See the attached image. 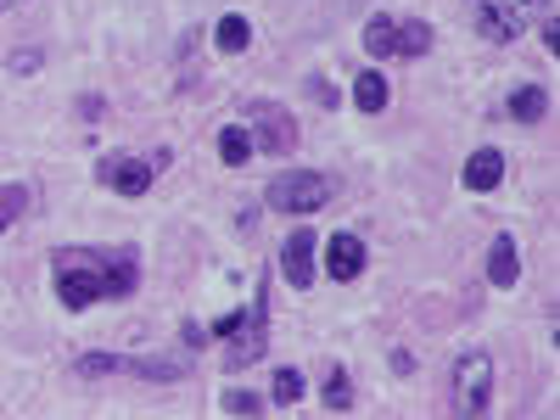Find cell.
I'll list each match as a JSON object with an SVG mask.
<instances>
[{
	"label": "cell",
	"mask_w": 560,
	"mask_h": 420,
	"mask_svg": "<svg viewBox=\"0 0 560 420\" xmlns=\"http://www.w3.org/2000/svg\"><path fill=\"white\" fill-rule=\"evenodd\" d=\"M51 275H57V303L84 314L102 298H113V303L135 298L140 258H135V247H57Z\"/></svg>",
	"instance_id": "1"
},
{
	"label": "cell",
	"mask_w": 560,
	"mask_h": 420,
	"mask_svg": "<svg viewBox=\"0 0 560 420\" xmlns=\"http://www.w3.org/2000/svg\"><path fill=\"white\" fill-rule=\"evenodd\" d=\"M364 51L376 62H420L432 51V23H420V18H370L364 23Z\"/></svg>",
	"instance_id": "2"
},
{
	"label": "cell",
	"mask_w": 560,
	"mask_h": 420,
	"mask_svg": "<svg viewBox=\"0 0 560 420\" xmlns=\"http://www.w3.org/2000/svg\"><path fill=\"white\" fill-rule=\"evenodd\" d=\"M269 208L275 213H287V219H308V213H319L325 202L337 197V185H331V174H319V168H287V174H275L269 179Z\"/></svg>",
	"instance_id": "3"
},
{
	"label": "cell",
	"mask_w": 560,
	"mask_h": 420,
	"mask_svg": "<svg viewBox=\"0 0 560 420\" xmlns=\"http://www.w3.org/2000/svg\"><path fill=\"white\" fill-rule=\"evenodd\" d=\"M538 18V0H471V28L488 45H510L522 39Z\"/></svg>",
	"instance_id": "4"
},
{
	"label": "cell",
	"mask_w": 560,
	"mask_h": 420,
	"mask_svg": "<svg viewBox=\"0 0 560 420\" xmlns=\"http://www.w3.org/2000/svg\"><path fill=\"white\" fill-rule=\"evenodd\" d=\"M269 287H264V275H258V298L242 308V325L230 331L224 342H230V353H224V364L230 370H247V364H258L264 359V348H269Z\"/></svg>",
	"instance_id": "5"
},
{
	"label": "cell",
	"mask_w": 560,
	"mask_h": 420,
	"mask_svg": "<svg viewBox=\"0 0 560 420\" xmlns=\"http://www.w3.org/2000/svg\"><path fill=\"white\" fill-rule=\"evenodd\" d=\"M488 404H493V359L471 348L454 359V415H488Z\"/></svg>",
	"instance_id": "6"
},
{
	"label": "cell",
	"mask_w": 560,
	"mask_h": 420,
	"mask_svg": "<svg viewBox=\"0 0 560 420\" xmlns=\"http://www.w3.org/2000/svg\"><path fill=\"white\" fill-rule=\"evenodd\" d=\"M247 135H253V152H264V158H280V152H292L298 147V124H292V113L280 107V102H247Z\"/></svg>",
	"instance_id": "7"
},
{
	"label": "cell",
	"mask_w": 560,
	"mask_h": 420,
	"mask_svg": "<svg viewBox=\"0 0 560 420\" xmlns=\"http://www.w3.org/2000/svg\"><path fill=\"white\" fill-rule=\"evenodd\" d=\"M314 269H319V236L303 224V230H292V236L280 242V275H287V287L308 292L314 287Z\"/></svg>",
	"instance_id": "8"
},
{
	"label": "cell",
	"mask_w": 560,
	"mask_h": 420,
	"mask_svg": "<svg viewBox=\"0 0 560 420\" xmlns=\"http://www.w3.org/2000/svg\"><path fill=\"white\" fill-rule=\"evenodd\" d=\"M96 179L102 185H113L118 197H147L152 191V179H158V168H152V158H102L96 163Z\"/></svg>",
	"instance_id": "9"
},
{
	"label": "cell",
	"mask_w": 560,
	"mask_h": 420,
	"mask_svg": "<svg viewBox=\"0 0 560 420\" xmlns=\"http://www.w3.org/2000/svg\"><path fill=\"white\" fill-rule=\"evenodd\" d=\"M319 247H325V275L342 280V287H348V280H359L364 264H370V253H364V242L353 236V230H337V236H325Z\"/></svg>",
	"instance_id": "10"
},
{
	"label": "cell",
	"mask_w": 560,
	"mask_h": 420,
	"mask_svg": "<svg viewBox=\"0 0 560 420\" xmlns=\"http://www.w3.org/2000/svg\"><path fill=\"white\" fill-rule=\"evenodd\" d=\"M499 179H504V152H493V147L471 152V158H465V168H459V185H465V191H477V197L499 191Z\"/></svg>",
	"instance_id": "11"
},
{
	"label": "cell",
	"mask_w": 560,
	"mask_h": 420,
	"mask_svg": "<svg viewBox=\"0 0 560 420\" xmlns=\"http://www.w3.org/2000/svg\"><path fill=\"white\" fill-rule=\"evenodd\" d=\"M516 280H522V253H516V242L493 236V247H488V287H516Z\"/></svg>",
	"instance_id": "12"
},
{
	"label": "cell",
	"mask_w": 560,
	"mask_h": 420,
	"mask_svg": "<svg viewBox=\"0 0 560 420\" xmlns=\"http://www.w3.org/2000/svg\"><path fill=\"white\" fill-rule=\"evenodd\" d=\"M504 107H510V118H516V124H538L549 113V90L544 84H516Z\"/></svg>",
	"instance_id": "13"
},
{
	"label": "cell",
	"mask_w": 560,
	"mask_h": 420,
	"mask_svg": "<svg viewBox=\"0 0 560 420\" xmlns=\"http://www.w3.org/2000/svg\"><path fill=\"white\" fill-rule=\"evenodd\" d=\"M353 107H359V113H370V118L387 113V79H382L376 68H364V73L353 79Z\"/></svg>",
	"instance_id": "14"
},
{
	"label": "cell",
	"mask_w": 560,
	"mask_h": 420,
	"mask_svg": "<svg viewBox=\"0 0 560 420\" xmlns=\"http://www.w3.org/2000/svg\"><path fill=\"white\" fill-rule=\"evenodd\" d=\"M213 45L224 57H242L247 45H253V23L242 18V12H230V18H219V28H213Z\"/></svg>",
	"instance_id": "15"
},
{
	"label": "cell",
	"mask_w": 560,
	"mask_h": 420,
	"mask_svg": "<svg viewBox=\"0 0 560 420\" xmlns=\"http://www.w3.org/2000/svg\"><path fill=\"white\" fill-rule=\"evenodd\" d=\"M219 158H224L230 168L253 163V135H247V124H230V129H219Z\"/></svg>",
	"instance_id": "16"
},
{
	"label": "cell",
	"mask_w": 560,
	"mask_h": 420,
	"mask_svg": "<svg viewBox=\"0 0 560 420\" xmlns=\"http://www.w3.org/2000/svg\"><path fill=\"white\" fill-rule=\"evenodd\" d=\"M28 202H34L28 185H0V236H7V230L28 213Z\"/></svg>",
	"instance_id": "17"
},
{
	"label": "cell",
	"mask_w": 560,
	"mask_h": 420,
	"mask_svg": "<svg viewBox=\"0 0 560 420\" xmlns=\"http://www.w3.org/2000/svg\"><path fill=\"white\" fill-rule=\"evenodd\" d=\"M303 376L298 370H275V387H269V404H280V409H292V404H303Z\"/></svg>",
	"instance_id": "18"
},
{
	"label": "cell",
	"mask_w": 560,
	"mask_h": 420,
	"mask_svg": "<svg viewBox=\"0 0 560 420\" xmlns=\"http://www.w3.org/2000/svg\"><path fill=\"white\" fill-rule=\"evenodd\" d=\"M353 404V382H348V370H331L325 376V409H348Z\"/></svg>",
	"instance_id": "19"
},
{
	"label": "cell",
	"mask_w": 560,
	"mask_h": 420,
	"mask_svg": "<svg viewBox=\"0 0 560 420\" xmlns=\"http://www.w3.org/2000/svg\"><path fill=\"white\" fill-rule=\"evenodd\" d=\"M219 404H224V415H264V398H258V393H247V387H230Z\"/></svg>",
	"instance_id": "20"
},
{
	"label": "cell",
	"mask_w": 560,
	"mask_h": 420,
	"mask_svg": "<svg viewBox=\"0 0 560 420\" xmlns=\"http://www.w3.org/2000/svg\"><path fill=\"white\" fill-rule=\"evenodd\" d=\"M39 62H45V57L23 45V51H12V62H7V68H12V73H39Z\"/></svg>",
	"instance_id": "21"
},
{
	"label": "cell",
	"mask_w": 560,
	"mask_h": 420,
	"mask_svg": "<svg viewBox=\"0 0 560 420\" xmlns=\"http://www.w3.org/2000/svg\"><path fill=\"white\" fill-rule=\"evenodd\" d=\"M308 96H314L319 107H337V102H342V96H337V90L325 84V79H308Z\"/></svg>",
	"instance_id": "22"
},
{
	"label": "cell",
	"mask_w": 560,
	"mask_h": 420,
	"mask_svg": "<svg viewBox=\"0 0 560 420\" xmlns=\"http://www.w3.org/2000/svg\"><path fill=\"white\" fill-rule=\"evenodd\" d=\"M79 113H84V118H90V124H96V118H102V113H107V102H102V96H84V102H79Z\"/></svg>",
	"instance_id": "23"
},
{
	"label": "cell",
	"mask_w": 560,
	"mask_h": 420,
	"mask_svg": "<svg viewBox=\"0 0 560 420\" xmlns=\"http://www.w3.org/2000/svg\"><path fill=\"white\" fill-rule=\"evenodd\" d=\"M242 325V314H224V319H213V337H230Z\"/></svg>",
	"instance_id": "24"
},
{
	"label": "cell",
	"mask_w": 560,
	"mask_h": 420,
	"mask_svg": "<svg viewBox=\"0 0 560 420\" xmlns=\"http://www.w3.org/2000/svg\"><path fill=\"white\" fill-rule=\"evenodd\" d=\"M544 45H549V51H560V23L555 18H544Z\"/></svg>",
	"instance_id": "25"
},
{
	"label": "cell",
	"mask_w": 560,
	"mask_h": 420,
	"mask_svg": "<svg viewBox=\"0 0 560 420\" xmlns=\"http://www.w3.org/2000/svg\"><path fill=\"white\" fill-rule=\"evenodd\" d=\"M7 7H18V0H0V12H7Z\"/></svg>",
	"instance_id": "26"
}]
</instances>
